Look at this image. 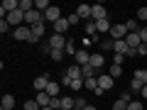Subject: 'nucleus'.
I'll return each mask as SVG.
<instances>
[{
    "instance_id": "obj_1",
    "label": "nucleus",
    "mask_w": 147,
    "mask_h": 110,
    "mask_svg": "<svg viewBox=\"0 0 147 110\" xmlns=\"http://www.w3.org/2000/svg\"><path fill=\"white\" fill-rule=\"evenodd\" d=\"M12 37H15L17 42H30L32 39V27H27V25L17 27V30H12Z\"/></svg>"
},
{
    "instance_id": "obj_2",
    "label": "nucleus",
    "mask_w": 147,
    "mask_h": 110,
    "mask_svg": "<svg viewBox=\"0 0 147 110\" xmlns=\"http://www.w3.org/2000/svg\"><path fill=\"white\" fill-rule=\"evenodd\" d=\"M91 20L93 22H100V20H108V10H105L103 5H91Z\"/></svg>"
},
{
    "instance_id": "obj_3",
    "label": "nucleus",
    "mask_w": 147,
    "mask_h": 110,
    "mask_svg": "<svg viewBox=\"0 0 147 110\" xmlns=\"http://www.w3.org/2000/svg\"><path fill=\"white\" fill-rule=\"evenodd\" d=\"M5 20H7V22H10V25L17 30V27H22V25H25V12H22V10H15V12H10V15H7Z\"/></svg>"
},
{
    "instance_id": "obj_4",
    "label": "nucleus",
    "mask_w": 147,
    "mask_h": 110,
    "mask_svg": "<svg viewBox=\"0 0 147 110\" xmlns=\"http://www.w3.org/2000/svg\"><path fill=\"white\" fill-rule=\"evenodd\" d=\"M127 34H130V32H127L125 25H113V30H110V39H113V42H118V39H125Z\"/></svg>"
},
{
    "instance_id": "obj_5",
    "label": "nucleus",
    "mask_w": 147,
    "mask_h": 110,
    "mask_svg": "<svg viewBox=\"0 0 147 110\" xmlns=\"http://www.w3.org/2000/svg\"><path fill=\"white\" fill-rule=\"evenodd\" d=\"M66 39H64V34H52L49 37V47L52 49H64V52H66Z\"/></svg>"
},
{
    "instance_id": "obj_6",
    "label": "nucleus",
    "mask_w": 147,
    "mask_h": 110,
    "mask_svg": "<svg viewBox=\"0 0 147 110\" xmlns=\"http://www.w3.org/2000/svg\"><path fill=\"white\" fill-rule=\"evenodd\" d=\"M47 86H49V76L44 73V76H37L34 81H32V88L37 91V93H42V91H47Z\"/></svg>"
},
{
    "instance_id": "obj_7",
    "label": "nucleus",
    "mask_w": 147,
    "mask_h": 110,
    "mask_svg": "<svg viewBox=\"0 0 147 110\" xmlns=\"http://www.w3.org/2000/svg\"><path fill=\"white\" fill-rule=\"evenodd\" d=\"M113 81H115V78H113L110 73H100V76H98V88L110 91V88H113Z\"/></svg>"
},
{
    "instance_id": "obj_8",
    "label": "nucleus",
    "mask_w": 147,
    "mask_h": 110,
    "mask_svg": "<svg viewBox=\"0 0 147 110\" xmlns=\"http://www.w3.org/2000/svg\"><path fill=\"white\" fill-rule=\"evenodd\" d=\"M57 20H61V10L52 5V7H49L47 12H44V22H52V25H54V22H57Z\"/></svg>"
},
{
    "instance_id": "obj_9",
    "label": "nucleus",
    "mask_w": 147,
    "mask_h": 110,
    "mask_svg": "<svg viewBox=\"0 0 147 110\" xmlns=\"http://www.w3.org/2000/svg\"><path fill=\"white\" fill-rule=\"evenodd\" d=\"M69 27H71V25H69V17H61V20H57L52 25V30H54V34H64Z\"/></svg>"
},
{
    "instance_id": "obj_10",
    "label": "nucleus",
    "mask_w": 147,
    "mask_h": 110,
    "mask_svg": "<svg viewBox=\"0 0 147 110\" xmlns=\"http://www.w3.org/2000/svg\"><path fill=\"white\" fill-rule=\"evenodd\" d=\"M74 59H76V64H79V66H88V61H91V54L86 52V49H79V52L74 54Z\"/></svg>"
},
{
    "instance_id": "obj_11",
    "label": "nucleus",
    "mask_w": 147,
    "mask_h": 110,
    "mask_svg": "<svg viewBox=\"0 0 147 110\" xmlns=\"http://www.w3.org/2000/svg\"><path fill=\"white\" fill-rule=\"evenodd\" d=\"M88 66H93L96 71H98V68H103V66H105V54H91Z\"/></svg>"
},
{
    "instance_id": "obj_12",
    "label": "nucleus",
    "mask_w": 147,
    "mask_h": 110,
    "mask_svg": "<svg viewBox=\"0 0 147 110\" xmlns=\"http://www.w3.org/2000/svg\"><path fill=\"white\" fill-rule=\"evenodd\" d=\"M125 42H127V47H132V49H137L142 44V39H140V32H130V34L125 37Z\"/></svg>"
},
{
    "instance_id": "obj_13",
    "label": "nucleus",
    "mask_w": 147,
    "mask_h": 110,
    "mask_svg": "<svg viewBox=\"0 0 147 110\" xmlns=\"http://www.w3.org/2000/svg\"><path fill=\"white\" fill-rule=\"evenodd\" d=\"M76 15H79L84 22H88L91 20V5H79L76 7Z\"/></svg>"
},
{
    "instance_id": "obj_14",
    "label": "nucleus",
    "mask_w": 147,
    "mask_h": 110,
    "mask_svg": "<svg viewBox=\"0 0 147 110\" xmlns=\"http://www.w3.org/2000/svg\"><path fill=\"white\" fill-rule=\"evenodd\" d=\"M127 49H130V47H127L125 39H118V42H113V52H115V54H123V56H125Z\"/></svg>"
},
{
    "instance_id": "obj_15",
    "label": "nucleus",
    "mask_w": 147,
    "mask_h": 110,
    "mask_svg": "<svg viewBox=\"0 0 147 110\" xmlns=\"http://www.w3.org/2000/svg\"><path fill=\"white\" fill-rule=\"evenodd\" d=\"M34 100H37L39 105H42V108H47V105H52V95H47L44 91H42V93H37V95H34Z\"/></svg>"
},
{
    "instance_id": "obj_16",
    "label": "nucleus",
    "mask_w": 147,
    "mask_h": 110,
    "mask_svg": "<svg viewBox=\"0 0 147 110\" xmlns=\"http://www.w3.org/2000/svg\"><path fill=\"white\" fill-rule=\"evenodd\" d=\"M96 30H98L100 34H105V32L110 34V30H113V25H110V20H100V22H96Z\"/></svg>"
},
{
    "instance_id": "obj_17",
    "label": "nucleus",
    "mask_w": 147,
    "mask_h": 110,
    "mask_svg": "<svg viewBox=\"0 0 147 110\" xmlns=\"http://www.w3.org/2000/svg\"><path fill=\"white\" fill-rule=\"evenodd\" d=\"M66 76H69V78H84V76H81V66H79V64H76V66H69L66 68Z\"/></svg>"
},
{
    "instance_id": "obj_18",
    "label": "nucleus",
    "mask_w": 147,
    "mask_h": 110,
    "mask_svg": "<svg viewBox=\"0 0 147 110\" xmlns=\"http://www.w3.org/2000/svg\"><path fill=\"white\" fill-rule=\"evenodd\" d=\"M59 88H61L59 83L49 81V86H47V91H44V93H47V95H52V98H59Z\"/></svg>"
},
{
    "instance_id": "obj_19",
    "label": "nucleus",
    "mask_w": 147,
    "mask_h": 110,
    "mask_svg": "<svg viewBox=\"0 0 147 110\" xmlns=\"http://www.w3.org/2000/svg\"><path fill=\"white\" fill-rule=\"evenodd\" d=\"M74 108H76V100L71 95H64L61 98V110H74Z\"/></svg>"
},
{
    "instance_id": "obj_20",
    "label": "nucleus",
    "mask_w": 147,
    "mask_h": 110,
    "mask_svg": "<svg viewBox=\"0 0 147 110\" xmlns=\"http://www.w3.org/2000/svg\"><path fill=\"white\" fill-rule=\"evenodd\" d=\"M84 32H86V34L91 37V39H93V37H96V32H98V30H96V22H93V20L84 22Z\"/></svg>"
},
{
    "instance_id": "obj_21",
    "label": "nucleus",
    "mask_w": 147,
    "mask_h": 110,
    "mask_svg": "<svg viewBox=\"0 0 147 110\" xmlns=\"http://www.w3.org/2000/svg\"><path fill=\"white\" fill-rule=\"evenodd\" d=\"M3 108H7V110L15 108V95H12V93H5V95H3Z\"/></svg>"
},
{
    "instance_id": "obj_22",
    "label": "nucleus",
    "mask_w": 147,
    "mask_h": 110,
    "mask_svg": "<svg viewBox=\"0 0 147 110\" xmlns=\"http://www.w3.org/2000/svg\"><path fill=\"white\" fill-rule=\"evenodd\" d=\"M49 7H52V5H49V0H34V10H39L42 15L49 10Z\"/></svg>"
},
{
    "instance_id": "obj_23",
    "label": "nucleus",
    "mask_w": 147,
    "mask_h": 110,
    "mask_svg": "<svg viewBox=\"0 0 147 110\" xmlns=\"http://www.w3.org/2000/svg\"><path fill=\"white\" fill-rule=\"evenodd\" d=\"M84 88H86V91H96V88H98V76L86 78V81H84Z\"/></svg>"
},
{
    "instance_id": "obj_24",
    "label": "nucleus",
    "mask_w": 147,
    "mask_h": 110,
    "mask_svg": "<svg viewBox=\"0 0 147 110\" xmlns=\"http://www.w3.org/2000/svg\"><path fill=\"white\" fill-rule=\"evenodd\" d=\"M81 76H84V81L86 78H93V76H96V68L93 66H81Z\"/></svg>"
},
{
    "instance_id": "obj_25",
    "label": "nucleus",
    "mask_w": 147,
    "mask_h": 110,
    "mask_svg": "<svg viewBox=\"0 0 147 110\" xmlns=\"http://www.w3.org/2000/svg\"><path fill=\"white\" fill-rule=\"evenodd\" d=\"M108 73H110V76H113V78H120V76H123V66H115V64H110Z\"/></svg>"
},
{
    "instance_id": "obj_26",
    "label": "nucleus",
    "mask_w": 147,
    "mask_h": 110,
    "mask_svg": "<svg viewBox=\"0 0 147 110\" xmlns=\"http://www.w3.org/2000/svg\"><path fill=\"white\" fill-rule=\"evenodd\" d=\"M20 10H22V12L34 10V0H20Z\"/></svg>"
},
{
    "instance_id": "obj_27",
    "label": "nucleus",
    "mask_w": 147,
    "mask_h": 110,
    "mask_svg": "<svg viewBox=\"0 0 147 110\" xmlns=\"http://www.w3.org/2000/svg\"><path fill=\"white\" fill-rule=\"evenodd\" d=\"M132 78H137V81H142V83H147V68H137Z\"/></svg>"
},
{
    "instance_id": "obj_28",
    "label": "nucleus",
    "mask_w": 147,
    "mask_h": 110,
    "mask_svg": "<svg viewBox=\"0 0 147 110\" xmlns=\"http://www.w3.org/2000/svg\"><path fill=\"white\" fill-rule=\"evenodd\" d=\"M49 59H52V61H61V59H64V49H52Z\"/></svg>"
},
{
    "instance_id": "obj_29",
    "label": "nucleus",
    "mask_w": 147,
    "mask_h": 110,
    "mask_svg": "<svg viewBox=\"0 0 147 110\" xmlns=\"http://www.w3.org/2000/svg\"><path fill=\"white\" fill-rule=\"evenodd\" d=\"M25 110H42V105L32 98V100H25Z\"/></svg>"
},
{
    "instance_id": "obj_30",
    "label": "nucleus",
    "mask_w": 147,
    "mask_h": 110,
    "mask_svg": "<svg viewBox=\"0 0 147 110\" xmlns=\"http://www.w3.org/2000/svg\"><path fill=\"white\" fill-rule=\"evenodd\" d=\"M125 27H127V32H140V22L137 20H127Z\"/></svg>"
},
{
    "instance_id": "obj_31",
    "label": "nucleus",
    "mask_w": 147,
    "mask_h": 110,
    "mask_svg": "<svg viewBox=\"0 0 147 110\" xmlns=\"http://www.w3.org/2000/svg\"><path fill=\"white\" fill-rule=\"evenodd\" d=\"M137 22H147V7H140L137 10V17H135Z\"/></svg>"
},
{
    "instance_id": "obj_32",
    "label": "nucleus",
    "mask_w": 147,
    "mask_h": 110,
    "mask_svg": "<svg viewBox=\"0 0 147 110\" xmlns=\"http://www.w3.org/2000/svg\"><path fill=\"white\" fill-rule=\"evenodd\" d=\"M113 110H127V103H125L123 98H118L115 103H113Z\"/></svg>"
},
{
    "instance_id": "obj_33",
    "label": "nucleus",
    "mask_w": 147,
    "mask_h": 110,
    "mask_svg": "<svg viewBox=\"0 0 147 110\" xmlns=\"http://www.w3.org/2000/svg\"><path fill=\"white\" fill-rule=\"evenodd\" d=\"M69 88H74V91H81V88H84V78H74Z\"/></svg>"
},
{
    "instance_id": "obj_34",
    "label": "nucleus",
    "mask_w": 147,
    "mask_h": 110,
    "mask_svg": "<svg viewBox=\"0 0 147 110\" xmlns=\"http://www.w3.org/2000/svg\"><path fill=\"white\" fill-rule=\"evenodd\" d=\"M142 86H145V83H142V81H137V78L130 81V91H142Z\"/></svg>"
},
{
    "instance_id": "obj_35",
    "label": "nucleus",
    "mask_w": 147,
    "mask_h": 110,
    "mask_svg": "<svg viewBox=\"0 0 147 110\" xmlns=\"http://www.w3.org/2000/svg\"><path fill=\"white\" fill-rule=\"evenodd\" d=\"M127 110H142V100H132V103H127Z\"/></svg>"
},
{
    "instance_id": "obj_36",
    "label": "nucleus",
    "mask_w": 147,
    "mask_h": 110,
    "mask_svg": "<svg viewBox=\"0 0 147 110\" xmlns=\"http://www.w3.org/2000/svg\"><path fill=\"white\" fill-rule=\"evenodd\" d=\"M123 100H125V103H132V91L127 88V91H123V95H120Z\"/></svg>"
},
{
    "instance_id": "obj_37",
    "label": "nucleus",
    "mask_w": 147,
    "mask_h": 110,
    "mask_svg": "<svg viewBox=\"0 0 147 110\" xmlns=\"http://www.w3.org/2000/svg\"><path fill=\"white\" fill-rule=\"evenodd\" d=\"M140 39H142V44H147V25L140 27Z\"/></svg>"
},
{
    "instance_id": "obj_38",
    "label": "nucleus",
    "mask_w": 147,
    "mask_h": 110,
    "mask_svg": "<svg viewBox=\"0 0 147 110\" xmlns=\"http://www.w3.org/2000/svg\"><path fill=\"white\" fill-rule=\"evenodd\" d=\"M81 22V17L76 15V12H71V15H69V25H79Z\"/></svg>"
},
{
    "instance_id": "obj_39",
    "label": "nucleus",
    "mask_w": 147,
    "mask_h": 110,
    "mask_svg": "<svg viewBox=\"0 0 147 110\" xmlns=\"http://www.w3.org/2000/svg\"><path fill=\"white\" fill-rule=\"evenodd\" d=\"M10 27H12V25H10L7 20H0V32H3V34H5V32L10 30Z\"/></svg>"
},
{
    "instance_id": "obj_40",
    "label": "nucleus",
    "mask_w": 147,
    "mask_h": 110,
    "mask_svg": "<svg viewBox=\"0 0 147 110\" xmlns=\"http://www.w3.org/2000/svg\"><path fill=\"white\" fill-rule=\"evenodd\" d=\"M123 61H125L123 54H115V56H113V64H115V66H123Z\"/></svg>"
},
{
    "instance_id": "obj_41",
    "label": "nucleus",
    "mask_w": 147,
    "mask_h": 110,
    "mask_svg": "<svg viewBox=\"0 0 147 110\" xmlns=\"http://www.w3.org/2000/svg\"><path fill=\"white\" fill-rule=\"evenodd\" d=\"M39 49H42L44 54H52V47H49V39H44V42H42V47H39Z\"/></svg>"
},
{
    "instance_id": "obj_42",
    "label": "nucleus",
    "mask_w": 147,
    "mask_h": 110,
    "mask_svg": "<svg viewBox=\"0 0 147 110\" xmlns=\"http://www.w3.org/2000/svg\"><path fill=\"white\" fill-rule=\"evenodd\" d=\"M52 108L54 110H61V98H52Z\"/></svg>"
},
{
    "instance_id": "obj_43",
    "label": "nucleus",
    "mask_w": 147,
    "mask_h": 110,
    "mask_svg": "<svg viewBox=\"0 0 147 110\" xmlns=\"http://www.w3.org/2000/svg\"><path fill=\"white\" fill-rule=\"evenodd\" d=\"M125 56H127V59H132V56H140V54H137V49H132V47H130V49L125 52Z\"/></svg>"
},
{
    "instance_id": "obj_44",
    "label": "nucleus",
    "mask_w": 147,
    "mask_h": 110,
    "mask_svg": "<svg viewBox=\"0 0 147 110\" xmlns=\"http://www.w3.org/2000/svg\"><path fill=\"white\" fill-rule=\"evenodd\" d=\"M137 54H140V56H147V44H140V47H137Z\"/></svg>"
},
{
    "instance_id": "obj_45",
    "label": "nucleus",
    "mask_w": 147,
    "mask_h": 110,
    "mask_svg": "<svg viewBox=\"0 0 147 110\" xmlns=\"http://www.w3.org/2000/svg\"><path fill=\"white\" fill-rule=\"evenodd\" d=\"M66 52H69V54H76V52H79V49L74 47V42H69V44H66Z\"/></svg>"
},
{
    "instance_id": "obj_46",
    "label": "nucleus",
    "mask_w": 147,
    "mask_h": 110,
    "mask_svg": "<svg viewBox=\"0 0 147 110\" xmlns=\"http://www.w3.org/2000/svg\"><path fill=\"white\" fill-rule=\"evenodd\" d=\"M142 98H145V100H147V83H145V86H142Z\"/></svg>"
},
{
    "instance_id": "obj_47",
    "label": "nucleus",
    "mask_w": 147,
    "mask_h": 110,
    "mask_svg": "<svg viewBox=\"0 0 147 110\" xmlns=\"http://www.w3.org/2000/svg\"><path fill=\"white\" fill-rule=\"evenodd\" d=\"M84 110H96V105H86V108Z\"/></svg>"
},
{
    "instance_id": "obj_48",
    "label": "nucleus",
    "mask_w": 147,
    "mask_h": 110,
    "mask_svg": "<svg viewBox=\"0 0 147 110\" xmlns=\"http://www.w3.org/2000/svg\"><path fill=\"white\" fill-rule=\"evenodd\" d=\"M42 110H54V108H52V105H47V108H42Z\"/></svg>"
},
{
    "instance_id": "obj_49",
    "label": "nucleus",
    "mask_w": 147,
    "mask_h": 110,
    "mask_svg": "<svg viewBox=\"0 0 147 110\" xmlns=\"http://www.w3.org/2000/svg\"><path fill=\"white\" fill-rule=\"evenodd\" d=\"M0 110H7V108H0Z\"/></svg>"
},
{
    "instance_id": "obj_50",
    "label": "nucleus",
    "mask_w": 147,
    "mask_h": 110,
    "mask_svg": "<svg viewBox=\"0 0 147 110\" xmlns=\"http://www.w3.org/2000/svg\"><path fill=\"white\" fill-rule=\"evenodd\" d=\"M74 110H81V108H74Z\"/></svg>"
}]
</instances>
